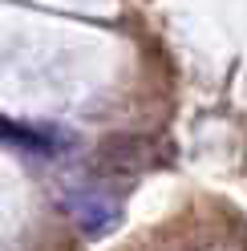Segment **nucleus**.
<instances>
[{
  "label": "nucleus",
  "mask_w": 247,
  "mask_h": 251,
  "mask_svg": "<svg viewBox=\"0 0 247 251\" xmlns=\"http://www.w3.org/2000/svg\"><path fill=\"white\" fill-rule=\"evenodd\" d=\"M65 207L73 211V219H77V223H81L89 235H101L105 227H114V219H118V202H114V199H105L101 191L69 195V199H65Z\"/></svg>",
  "instance_id": "f257e3e1"
},
{
  "label": "nucleus",
  "mask_w": 247,
  "mask_h": 251,
  "mask_svg": "<svg viewBox=\"0 0 247 251\" xmlns=\"http://www.w3.org/2000/svg\"><path fill=\"white\" fill-rule=\"evenodd\" d=\"M0 138H12V142H21V146H41L37 134H28V130H21V126H12L4 118H0Z\"/></svg>",
  "instance_id": "f03ea898"
}]
</instances>
